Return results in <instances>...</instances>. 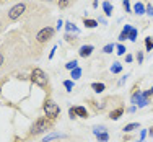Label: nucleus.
Returning a JSON list of instances; mask_svg holds the SVG:
<instances>
[{
	"mask_svg": "<svg viewBox=\"0 0 153 142\" xmlns=\"http://www.w3.org/2000/svg\"><path fill=\"white\" fill-rule=\"evenodd\" d=\"M51 119L49 118H39V119H36L34 121V124L31 126V129H30V134L31 136H38V134H42L44 131H47L51 127Z\"/></svg>",
	"mask_w": 153,
	"mask_h": 142,
	"instance_id": "obj_1",
	"label": "nucleus"
},
{
	"mask_svg": "<svg viewBox=\"0 0 153 142\" xmlns=\"http://www.w3.org/2000/svg\"><path fill=\"white\" fill-rule=\"evenodd\" d=\"M31 82L36 83L38 87H44L47 85V75L44 74V70H41V69H34V70L31 72Z\"/></svg>",
	"mask_w": 153,
	"mask_h": 142,
	"instance_id": "obj_2",
	"label": "nucleus"
},
{
	"mask_svg": "<svg viewBox=\"0 0 153 142\" xmlns=\"http://www.w3.org/2000/svg\"><path fill=\"white\" fill-rule=\"evenodd\" d=\"M44 113H46V118L56 119L57 116L60 114V108H59V105L54 103V101H46L44 103Z\"/></svg>",
	"mask_w": 153,
	"mask_h": 142,
	"instance_id": "obj_3",
	"label": "nucleus"
},
{
	"mask_svg": "<svg viewBox=\"0 0 153 142\" xmlns=\"http://www.w3.org/2000/svg\"><path fill=\"white\" fill-rule=\"evenodd\" d=\"M25 10H26V5H25V3H16L15 7H12V8H10V12H8V20H12V21L18 20V18H20V16L25 13Z\"/></svg>",
	"mask_w": 153,
	"mask_h": 142,
	"instance_id": "obj_4",
	"label": "nucleus"
},
{
	"mask_svg": "<svg viewBox=\"0 0 153 142\" xmlns=\"http://www.w3.org/2000/svg\"><path fill=\"white\" fill-rule=\"evenodd\" d=\"M52 36H54V28L46 26V28H42V30L38 31V34H36V41L38 43H46V41H49Z\"/></svg>",
	"mask_w": 153,
	"mask_h": 142,
	"instance_id": "obj_5",
	"label": "nucleus"
},
{
	"mask_svg": "<svg viewBox=\"0 0 153 142\" xmlns=\"http://www.w3.org/2000/svg\"><path fill=\"white\" fill-rule=\"evenodd\" d=\"M132 103L134 105H138V106L142 108V106H147V105H148V100L143 96V93L135 92V93L132 95Z\"/></svg>",
	"mask_w": 153,
	"mask_h": 142,
	"instance_id": "obj_6",
	"label": "nucleus"
},
{
	"mask_svg": "<svg viewBox=\"0 0 153 142\" xmlns=\"http://www.w3.org/2000/svg\"><path fill=\"white\" fill-rule=\"evenodd\" d=\"M93 49H94V47H93L91 44L82 46V47H80V51H78V54H80V56H82V57H88V56H91Z\"/></svg>",
	"mask_w": 153,
	"mask_h": 142,
	"instance_id": "obj_7",
	"label": "nucleus"
},
{
	"mask_svg": "<svg viewBox=\"0 0 153 142\" xmlns=\"http://www.w3.org/2000/svg\"><path fill=\"white\" fill-rule=\"evenodd\" d=\"M122 113H124V108L121 106V108H117V110H114V111L109 113V118H111L112 121H116V119H119L122 116Z\"/></svg>",
	"mask_w": 153,
	"mask_h": 142,
	"instance_id": "obj_8",
	"label": "nucleus"
},
{
	"mask_svg": "<svg viewBox=\"0 0 153 142\" xmlns=\"http://www.w3.org/2000/svg\"><path fill=\"white\" fill-rule=\"evenodd\" d=\"M75 113H76V116H80V118H88V111H86V108H83V106H75Z\"/></svg>",
	"mask_w": 153,
	"mask_h": 142,
	"instance_id": "obj_9",
	"label": "nucleus"
},
{
	"mask_svg": "<svg viewBox=\"0 0 153 142\" xmlns=\"http://www.w3.org/2000/svg\"><path fill=\"white\" fill-rule=\"evenodd\" d=\"M83 25H85L86 28H96L98 26V21L91 20V18H85V20H83Z\"/></svg>",
	"mask_w": 153,
	"mask_h": 142,
	"instance_id": "obj_10",
	"label": "nucleus"
},
{
	"mask_svg": "<svg viewBox=\"0 0 153 142\" xmlns=\"http://www.w3.org/2000/svg\"><path fill=\"white\" fill-rule=\"evenodd\" d=\"M134 12L137 13V15H143L145 13V7H143V3H135V5H134Z\"/></svg>",
	"mask_w": 153,
	"mask_h": 142,
	"instance_id": "obj_11",
	"label": "nucleus"
},
{
	"mask_svg": "<svg viewBox=\"0 0 153 142\" xmlns=\"http://www.w3.org/2000/svg\"><path fill=\"white\" fill-rule=\"evenodd\" d=\"M138 127H140V124H138V123H130V124L124 126V132H132L134 129H138Z\"/></svg>",
	"mask_w": 153,
	"mask_h": 142,
	"instance_id": "obj_12",
	"label": "nucleus"
},
{
	"mask_svg": "<svg viewBox=\"0 0 153 142\" xmlns=\"http://www.w3.org/2000/svg\"><path fill=\"white\" fill-rule=\"evenodd\" d=\"M91 88L94 90V92L96 93H101V92H104V88H106V87H104V83H91Z\"/></svg>",
	"mask_w": 153,
	"mask_h": 142,
	"instance_id": "obj_13",
	"label": "nucleus"
},
{
	"mask_svg": "<svg viewBox=\"0 0 153 142\" xmlns=\"http://www.w3.org/2000/svg\"><path fill=\"white\" fill-rule=\"evenodd\" d=\"M103 10H104V13L109 16V15H112V5L109 2H104L103 3Z\"/></svg>",
	"mask_w": 153,
	"mask_h": 142,
	"instance_id": "obj_14",
	"label": "nucleus"
},
{
	"mask_svg": "<svg viewBox=\"0 0 153 142\" xmlns=\"http://www.w3.org/2000/svg\"><path fill=\"white\" fill-rule=\"evenodd\" d=\"M96 137H98V141H100V142H108V139H109L108 132H98Z\"/></svg>",
	"mask_w": 153,
	"mask_h": 142,
	"instance_id": "obj_15",
	"label": "nucleus"
},
{
	"mask_svg": "<svg viewBox=\"0 0 153 142\" xmlns=\"http://www.w3.org/2000/svg\"><path fill=\"white\" fill-rule=\"evenodd\" d=\"M72 77H74V80H76V78L82 77V69H80V67L74 69V70H72Z\"/></svg>",
	"mask_w": 153,
	"mask_h": 142,
	"instance_id": "obj_16",
	"label": "nucleus"
},
{
	"mask_svg": "<svg viewBox=\"0 0 153 142\" xmlns=\"http://www.w3.org/2000/svg\"><path fill=\"white\" fill-rule=\"evenodd\" d=\"M76 64H78L76 61H70V62H67V64H65V69H68V70H74V69L78 67Z\"/></svg>",
	"mask_w": 153,
	"mask_h": 142,
	"instance_id": "obj_17",
	"label": "nucleus"
},
{
	"mask_svg": "<svg viewBox=\"0 0 153 142\" xmlns=\"http://www.w3.org/2000/svg\"><path fill=\"white\" fill-rule=\"evenodd\" d=\"M111 72L112 74H119V72H122V65L121 64H114L111 67Z\"/></svg>",
	"mask_w": 153,
	"mask_h": 142,
	"instance_id": "obj_18",
	"label": "nucleus"
},
{
	"mask_svg": "<svg viewBox=\"0 0 153 142\" xmlns=\"http://www.w3.org/2000/svg\"><path fill=\"white\" fill-rule=\"evenodd\" d=\"M145 47H147V51L153 49V39L152 38H145Z\"/></svg>",
	"mask_w": 153,
	"mask_h": 142,
	"instance_id": "obj_19",
	"label": "nucleus"
},
{
	"mask_svg": "<svg viewBox=\"0 0 153 142\" xmlns=\"http://www.w3.org/2000/svg\"><path fill=\"white\" fill-rule=\"evenodd\" d=\"M59 137H60V134H49V136H46L44 137V141H42V142H49V141H52V139H59Z\"/></svg>",
	"mask_w": 153,
	"mask_h": 142,
	"instance_id": "obj_20",
	"label": "nucleus"
},
{
	"mask_svg": "<svg viewBox=\"0 0 153 142\" xmlns=\"http://www.w3.org/2000/svg\"><path fill=\"white\" fill-rule=\"evenodd\" d=\"M64 87L67 88V92H72V90H74V82H72V80H65Z\"/></svg>",
	"mask_w": 153,
	"mask_h": 142,
	"instance_id": "obj_21",
	"label": "nucleus"
},
{
	"mask_svg": "<svg viewBox=\"0 0 153 142\" xmlns=\"http://www.w3.org/2000/svg\"><path fill=\"white\" fill-rule=\"evenodd\" d=\"M137 34H138L137 30H135V28H132V31L129 33V39H130V41H135V39H137Z\"/></svg>",
	"mask_w": 153,
	"mask_h": 142,
	"instance_id": "obj_22",
	"label": "nucleus"
},
{
	"mask_svg": "<svg viewBox=\"0 0 153 142\" xmlns=\"http://www.w3.org/2000/svg\"><path fill=\"white\" fill-rule=\"evenodd\" d=\"M103 51H104L106 54H111L112 51H114V44H106V46L103 47Z\"/></svg>",
	"mask_w": 153,
	"mask_h": 142,
	"instance_id": "obj_23",
	"label": "nucleus"
},
{
	"mask_svg": "<svg viewBox=\"0 0 153 142\" xmlns=\"http://www.w3.org/2000/svg\"><path fill=\"white\" fill-rule=\"evenodd\" d=\"M65 28H67V31H75V33H78V28L74 26L72 23H65Z\"/></svg>",
	"mask_w": 153,
	"mask_h": 142,
	"instance_id": "obj_24",
	"label": "nucleus"
},
{
	"mask_svg": "<svg viewBox=\"0 0 153 142\" xmlns=\"http://www.w3.org/2000/svg\"><path fill=\"white\" fill-rule=\"evenodd\" d=\"M70 5V0H59V7L60 8H67Z\"/></svg>",
	"mask_w": 153,
	"mask_h": 142,
	"instance_id": "obj_25",
	"label": "nucleus"
},
{
	"mask_svg": "<svg viewBox=\"0 0 153 142\" xmlns=\"http://www.w3.org/2000/svg\"><path fill=\"white\" fill-rule=\"evenodd\" d=\"M93 132H94V136H96V134L98 132H106V127H104V126H100V127H94V129H93Z\"/></svg>",
	"mask_w": 153,
	"mask_h": 142,
	"instance_id": "obj_26",
	"label": "nucleus"
},
{
	"mask_svg": "<svg viewBox=\"0 0 153 142\" xmlns=\"http://www.w3.org/2000/svg\"><path fill=\"white\" fill-rule=\"evenodd\" d=\"M116 47H117V54H119V56H124V54H126V47H124L122 44H117Z\"/></svg>",
	"mask_w": 153,
	"mask_h": 142,
	"instance_id": "obj_27",
	"label": "nucleus"
},
{
	"mask_svg": "<svg viewBox=\"0 0 153 142\" xmlns=\"http://www.w3.org/2000/svg\"><path fill=\"white\" fill-rule=\"evenodd\" d=\"M122 5H124V8H126V12H130V3H129V0H122Z\"/></svg>",
	"mask_w": 153,
	"mask_h": 142,
	"instance_id": "obj_28",
	"label": "nucleus"
},
{
	"mask_svg": "<svg viewBox=\"0 0 153 142\" xmlns=\"http://www.w3.org/2000/svg\"><path fill=\"white\" fill-rule=\"evenodd\" d=\"M127 38H129V34H127V33L126 31H122L121 33V34H119V41H126V39Z\"/></svg>",
	"mask_w": 153,
	"mask_h": 142,
	"instance_id": "obj_29",
	"label": "nucleus"
},
{
	"mask_svg": "<svg viewBox=\"0 0 153 142\" xmlns=\"http://www.w3.org/2000/svg\"><path fill=\"white\" fill-rule=\"evenodd\" d=\"M145 13H147V15H150V16H153V7L148 5L147 8H145Z\"/></svg>",
	"mask_w": 153,
	"mask_h": 142,
	"instance_id": "obj_30",
	"label": "nucleus"
},
{
	"mask_svg": "<svg viewBox=\"0 0 153 142\" xmlns=\"http://www.w3.org/2000/svg\"><path fill=\"white\" fill-rule=\"evenodd\" d=\"M68 114H70V118H72V119H75V118H76V113H75V108H70V110H68Z\"/></svg>",
	"mask_w": 153,
	"mask_h": 142,
	"instance_id": "obj_31",
	"label": "nucleus"
},
{
	"mask_svg": "<svg viewBox=\"0 0 153 142\" xmlns=\"http://www.w3.org/2000/svg\"><path fill=\"white\" fill-rule=\"evenodd\" d=\"M143 96H145V98H147V100H148V98H150V96H153V90H148V92H145V93H143Z\"/></svg>",
	"mask_w": 153,
	"mask_h": 142,
	"instance_id": "obj_32",
	"label": "nucleus"
},
{
	"mask_svg": "<svg viewBox=\"0 0 153 142\" xmlns=\"http://www.w3.org/2000/svg\"><path fill=\"white\" fill-rule=\"evenodd\" d=\"M122 31H126L127 34H129V33L132 31V26H130V25H126V26H124V30H122Z\"/></svg>",
	"mask_w": 153,
	"mask_h": 142,
	"instance_id": "obj_33",
	"label": "nucleus"
},
{
	"mask_svg": "<svg viewBox=\"0 0 153 142\" xmlns=\"http://www.w3.org/2000/svg\"><path fill=\"white\" fill-rule=\"evenodd\" d=\"M137 61H138V64H142V61H143V54H142V52L137 54Z\"/></svg>",
	"mask_w": 153,
	"mask_h": 142,
	"instance_id": "obj_34",
	"label": "nucleus"
},
{
	"mask_svg": "<svg viewBox=\"0 0 153 142\" xmlns=\"http://www.w3.org/2000/svg\"><path fill=\"white\" fill-rule=\"evenodd\" d=\"M132 59H134V57L130 56V54H127V56H126V62H132Z\"/></svg>",
	"mask_w": 153,
	"mask_h": 142,
	"instance_id": "obj_35",
	"label": "nucleus"
},
{
	"mask_svg": "<svg viewBox=\"0 0 153 142\" xmlns=\"http://www.w3.org/2000/svg\"><path fill=\"white\" fill-rule=\"evenodd\" d=\"M62 25H64V21H62V20H59V21H57V28H59V30L62 28Z\"/></svg>",
	"mask_w": 153,
	"mask_h": 142,
	"instance_id": "obj_36",
	"label": "nucleus"
},
{
	"mask_svg": "<svg viewBox=\"0 0 153 142\" xmlns=\"http://www.w3.org/2000/svg\"><path fill=\"white\" fill-rule=\"evenodd\" d=\"M147 136V131H142V136H140V141H143V137Z\"/></svg>",
	"mask_w": 153,
	"mask_h": 142,
	"instance_id": "obj_37",
	"label": "nucleus"
},
{
	"mask_svg": "<svg viewBox=\"0 0 153 142\" xmlns=\"http://www.w3.org/2000/svg\"><path fill=\"white\" fill-rule=\"evenodd\" d=\"M2 64H3V56L0 54V65H2Z\"/></svg>",
	"mask_w": 153,
	"mask_h": 142,
	"instance_id": "obj_38",
	"label": "nucleus"
},
{
	"mask_svg": "<svg viewBox=\"0 0 153 142\" xmlns=\"http://www.w3.org/2000/svg\"><path fill=\"white\" fill-rule=\"evenodd\" d=\"M148 132H150V136H153V127H150V131H148Z\"/></svg>",
	"mask_w": 153,
	"mask_h": 142,
	"instance_id": "obj_39",
	"label": "nucleus"
},
{
	"mask_svg": "<svg viewBox=\"0 0 153 142\" xmlns=\"http://www.w3.org/2000/svg\"><path fill=\"white\" fill-rule=\"evenodd\" d=\"M138 142H143V141H138Z\"/></svg>",
	"mask_w": 153,
	"mask_h": 142,
	"instance_id": "obj_40",
	"label": "nucleus"
},
{
	"mask_svg": "<svg viewBox=\"0 0 153 142\" xmlns=\"http://www.w3.org/2000/svg\"><path fill=\"white\" fill-rule=\"evenodd\" d=\"M152 90H153V87H152Z\"/></svg>",
	"mask_w": 153,
	"mask_h": 142,
	"instance_id": "obj_41",
	"label": "nucleus"
},
{
	"mask_svg": "<svg viewBox=\"0 0 153 142\" xmlns=\"http://www.w3.org/2000/svg\"><path fill=\"white\" fill-rule=\"evenodd\" d=\"M5 2H7V0H5Z\"/></svg>",
	"mask_w": 153,
	"mask_h": 142,
	"instance_id": "obj_42",
	"label": "nucleus"
},
{
	"mask_svg": "<svg viewBox=\"0 0 153 142\" xmlns=\"http://www.w3.org/2000/svg\"><path fill=\"white\" fill-rule=\"evenodd\" d=\"M0 90H2V88H0Z\"/></svg>",
	"mask_w": 153,
	"mask_h": 142,
	"instance_id": "obj_43",
	"label": "nucleus"
}]
</instances>
